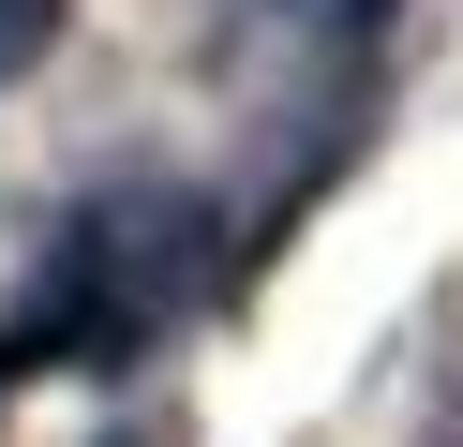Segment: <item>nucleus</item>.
Instances as JSON below:
<instances>
[{"label": "nucleus", "mask_w": 463, "mask_h": 447, "mask_svg": "<svg viewBox=\"0 0 463 447\" xmlns=\"http://www.w3.org/2000/svg\"><path fill=\"white\" fill-rule=\"evenodd\" d=\"M61 15H75V0H0V89H15L45 45H61Z\"/></svg>", "instance_id": "obj_1"}]
</instances>
